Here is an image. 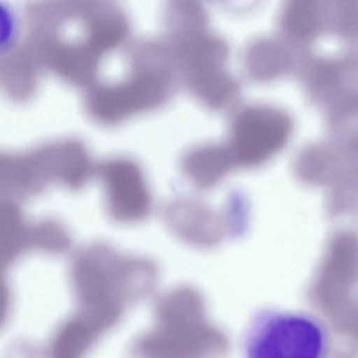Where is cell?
Here are the masks:
<instances>
[{"instance_id":"2","label":"cell","mask_w":358,"mask_h":358,"mask_svg":"<svg viewBox=\"0 0 358 358\" xmlns=\"http://www.w3.org/2000/svg\"><path fill=\"white\" fill-rule=\"evenodd\" d=\"M118 76L101 78L86 89L90 117L115 125L163 106L180 86L174 59L162 38L129 41L120 50Z\"/></svg>"},{"instance_id":"13","label":"cell","mask_w":358,"mask_h":358,"mask_svg":"<svg viewBox=\"0 0 358 358\" xmlns=\"http://www.w3.org/2000/svg\"><path fill=\"white\" fill-rule=\"evenodd\" d=\"M250 73L258 79H271L286 72L292 62L289 55L279 44L264 41L255 44L248 55Z\"/></svg>"},{"instance_id":"3","label":"cell","mask_w":358,"mask_h":358,"mask_svg":"<svg viewBox=\"0 0 358 358\" xmlns=\"http://www.w3.org/2000/svg\"><path fill=\"white\" fill-rule=\"evenodd\" d=\"M206 10L198 2L171 1L164 16V36L176 67L180 86L204 106L216 109L236 94L224 64L227 46L208 29Z\"/></svg>"},{"instance_id":"6","label":"cell","mask_w":358,"mask_h":358,"mask_svg":"<svg viewBox=\"0 0 358 358\" xmlns=\"http://www.w3.org/2000/svg\"><path fill=\"white\" fill-rule=\"evenodd\" d=\"M231 129L228 150L234 163L254 167L284 147L292 127L284 112L268 106H250L238 113Z\"/></svg>"},{"instance_id":"1","label":"cell","mask_w":358,"mask_h":358,"mask_svg":"<svg viewBox=\"0 0 358 358\" xmlns=\"http://www.w3.org/2000/svg\"><path fill=\"white\" fill-rule=\"evenodd\" d=\"M69 279L77 311L109 331L131 306L152 293L159 268L148 257L123 254L108 243L93 242L73 255Z\"/></svg>"},{"instance_id":"7","label":"cell","mask_w":358,"mask_h":358,"mask_svg":"<svg viewBox=\"0 0 358 358\" xmlns=\"http://www.w3.org/2000/svg\"><path fill=\"white\" fill-rule=\"evenodd\" d=\"M105 209L109 217L121 224H134L150 215L153 200L145 173L135 160L116 157L96 166Z\"/></svg>"},{"instance_id":"4","label":"cell","mask_w":358,"mask_h":358,"mask_svg":"<svg viewBox=\"0 0 358 358\" xmlns=\"http://www.w3.org/2000/svg\"><path fill=\"white\" fill-rule=\"evenodd\" d=\"M201 313V298L194 287L181 285L165 292L154 303L152 327L132 339L127 357L204 358Z\"/></svg>"},{"instance_id":"15","label":"cell","mask_w":358,"mask_h":358,"mask_svg":"<svg viewBox=\"0 0 358 358\" xmlns=\"http://www.w3.org/2000/svg\"><path fill=\"white\" fill-rule=\"evenodd\" d=\"M10 294L7 283L0 273V329L8 317L10 310Z\"/></svg>"},{"instance_id":"14","label":"cell","mask_w":358,"mask_h":358,"mask_svg":"<svg viewBox=\"0 0 358 358\" xmlns=\"http://www.w3.org/2000/svg\"><path fill=\"white\" fill-rule=\"evenodd\" d=\"M22 33V20L17 8L0 1V58L9 54L19 43Z\"/></svg>"},{"instance_id":"11","label":"cell","mask_w":358,"mask_h":358,"mask_svg":"<svg viewBox=\"0 0 358 358\" xmlns=\"http://www.w3.org/2000/svg\"><path fill=\"white\" fill-rule=\"evenodd\" d=\"M335 153L327 148L317 145L305 150L295 164L297 177L303 182L312 185L334 183L348 171L339 166Z\"/></svg>"},{"instance_id":"12","label":"cell","mask_w":358,"mask_h":358,"mask_svg":"<svg viewBox=\"0 0 358 358\" xmlns=\"http://www.w3.org/2000/svg\"><path fill=\"white\" fill-rule=\"evenodd\" d=\"M322 8L314 1H294L285 10L283 28L294 40L308 41L315 38L323 27Z\"/></svg>"},{"instance_id":"10","label":"cell","mask_w":358,"mask_h":358,"mask_svg":"<svg viewBox=\"0 0 358 358\" xmlns=\"http://www.w3.org/2000/svg\"><path fill=\"white\" fill-rule=\"evenodd\" d=\"M106 334L90 317L76 311L55 331L50 344L49 358H85Z\"/></svg>"},{"instance_id":"9","label":"cell","mask_w":358,"mask_h":358,"mask_svg":"<svg viewBox=\"0 0 358 358\" xmlns=\"http://www.w3.org/2000/svg\"><path fill=\"white\" fill-rule=\"evenodd\" d=\"M234 163L228 148L205 144L188 150L182 155L180 168L185 180L194 188L206 191L226 176Z\"/></svg>"},{"instance_id":"5","label":"cell","mask_w":358,"mask_h":358,"mask_svg":"<svg viewBox=\"0 0 358 358\" xmlns=\"http://www.w3.org/2000/svg\"><path fill=\"white\" fill-rule=\"evenodd\" d=\"M241 345L244 358H327L330 337L315 315L264 308L252 315Z\"/></svg>"},{"instance_id":"8","label":"cell","mask_w":358,"mask_h":358,"mask_svg":"<svg viewBox=\"0 0 358 358\" xmlns=\"http://www.w3.org/2000/svg\"><path fill=\"white\" fill-rule=\"evenodd\" d=\"M161 216L174 237L196 248H213L227 233L222 215L194 198L180 196L167 201L161 208Z\"/></svg>"}]
</instances>
